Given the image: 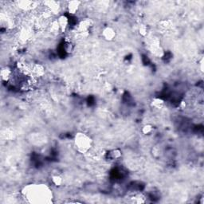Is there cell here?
I'll use <instances>...</instances> for the list:
<instances>
[{
  "label": "cell",
  "mask_w": 204,
  "mask_h": 204,
  "mask_svg": "<svg viewBox=\"0 0 204 204\" xmlns=\"http://www.w3.org/2000/svg\"><path fill=\"white\" fill-rule=\"evenodd\" d=\"M65 50L66 51V52L69 53V52H72V50H73V46H72V45L70 42H67L66 44V46H65Z\"/></svg>",
  "instance_id": "13"
},
{
  "label": "cell",
  "mask_w": 204,
  "mask_h": 204,
  "mask_svg": "<svg viewBox=\"0 0 204 204\" xmlns=\"http://www.w3.org/2000/svg\"><path fill=\"white\" fill-rule=\"evenodd\" d=\"M11 77V70L8 67H4L1 70V77L3 81H8Z\"/></svg>",
  "instance_id": "6"
},
{
  "label": "cell",
  "mask_w": 204,
  "mask_h": 204,
  "mask_svg": "<svg viewBox=\"0 0 204 204\" xmlns=\"http://www.w3.org/2000/svg\"><path fill=\"white\" fill-rule=\"evenodd\" d=\"M81 2L79 1H71L68 3V11H69V14H74L77 13L79 8H80Z\"/></svg>",
  "instance_id": "3"
},
{
  "label": "cell",
  "mask_w": 204,
  "mask_h": 204,
  "mask_svg": "<svg viewBox=\"0 0 204 204\" xmlns=\"http://www.w3.org/2000/svg\"><path fill=\"white\" fill-rule=\"evenodd\" d=\"M58 22L61 31H65V30L66 29L68 24H69V21H68V19H67V18L66 16H64V15L60 16L59 18H58Z\"/></svg>",
  "instance_id": "5"
},
{
  "label": "cell",
  "mask_w": 204,
  "mask_h": 204,
  "mask_svg": "<svg viewBox=\"0 0 204 204\" xmlns=\"http://www.w3.org/2000/svg\"><path fill=\"white\" fill-rule=\"evenodd\" d=\"M139 32H140V34L142 36L147 35V34H148V27H147V26L141 25L139 27Z\"/></svg>",
  "instance_id": "11"
},
{
  "label": "cell",
  "mask_w": 204,
  "mask_h": 204,
  "mask_svg": "<svg viewBox=\"0 0 204 204\" xmlns=\"http://www.w3.org/2000/svg\"><path fill=\"white\" fill-rule=\"evenodd\" d=\"M160 26L163 28V29H168V27H170V21L168 20H164V21H162L160 22Z\"/></svg>",
  "instance_id": "12"
},
{
  "label": "cell",
  "mask_w": 204,
  "mask_h": 204,
  "mask_svg": "<svg viewBox=\"0 0 204 204\" xmlns=\"http://www.w3.org/2000/svg\"><path fill=\"white\" fill-rule=\"evenodd\" d=\"M75 145L77 148V150L81 153L88 152L91 147V139L84 133H77L75 136Z\"/></svg>",
  "instance_id": "1"
},
{
  "label": "cell",
  "mask_w": 204,
  "mask_h": 204,
  "mask_svg": "<svg viewBox=\"0 0 204 204\" xmlns=\"http://www.w3.org/2000/svg\"><path fill=\"white\" fill-rule=\"evenodd\" d=\"M32 72L34 73L36 77H41L45 73V68L42 65L36 64L32 69Z\"/></svg>",
  "instance_id": "4"
},
{
  "label": "cell",
  "mask_w": 204,
  "mask_h": 204,
  "mask_svg": "<svg viewBox=\"0 0 204 204\" xmlns=\"http://www.w3.org/2000/svg\"><path fill=\"white\" fill-rule=\"evenodd\" d=\"M52 182L55 186L59 187V186H61V185L62 184L63 179H62V178H61L60 175H53V176L52 177Z\"/></svg>",
  "instance_id": "9"
},
{
  "label": "cell",
  "mask_w": 204,
  "mask_h": 204,
  "mask_svg": "<svg viewBox=\"0 0 204 204\" xmlns=\"http://www.w3.org/2000/svg\"><path fill=\"white\" fill-rule=\"evenodd\" d=\"M153 130V128H152V125L150 124H145L143 128H142V133L145 135H148L149 133H151Z\"/></svg>",
  "instance_id": "10"
},
{
  "label": "cell",
  "mask_w": 204,
  "mask_h": 204,
  "mask_svg": "<svg viewBox=\"0 0 204 204\" xmlns=\"http://www.w3.org/2000/svg\"><path fill=\"white\" fill-rule=\"evenodd\" d=\"M122 155V152L119 149H113L109 152V157L112 160H118L121 158Z\"/></svg>",
  "instance_id": "8"
},
{
  "label": "cell",
  "mask_w": 204,
  "mask_h": 204,
  "mask_svg": "<svg viewBox=\"0 0 204 204\" xmlns=\"http://www.w3.org/2000/svg\"><path fill=\"white\" fill-rule=\"evenodd\" d=\"M152 107H154L155 108L160 109L161 108H163V106L164 105V101L162 99H160V98H155L152 101Z\"/></svg>",
  "instance_id": "7"
},
{
  "label": "cell",
  "mask_w": 204,
  "mask_h": 204,
  "mask_svg": "<svg viewBox=\"0 0 204 204\" xmlns=\"http://www.w3.org/2000/svg\"><path fill=\"white\" fill-rule=\"evenodd\" d=\"M102 36L106 41H113L116 37V31L113 27L108 26V27L105 28L102 31Z\"/></svg>",
  "instance_id": "2"
}]
</instances>
